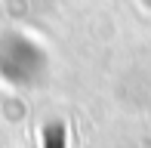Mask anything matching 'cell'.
Listing matches in <instances>:
<instances>
[{"instance_id":"1","label":"cell","mask_w":151,"mask_h":148,"mask_svg":"<svg viewBox=\"0 0 151 148\" xmlns=\"http://www.w3.org/2000/svg\"><path fill=\"white\" fill-rule=\"evenodd\" d=\"M43 148H65V124L62 120L43 126Z\"/></svg>"}]
</instances>
